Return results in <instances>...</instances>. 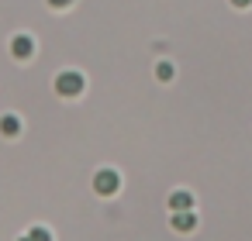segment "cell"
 <instances>
[{"label": "cell", "instance_id": "1", "mask_svg": "<svg viewBox=\"0 0 252 241\" xmlns=\"http://www.w3.org/2000/svg\"><path fill=\"white\" fill-rule=\"evenodd\" d=\"M56 93H63V97H80L83 93V76L80 73H59L56 76Z\"/></svg>", "mask_w": 252, "mask_h": 241}, {"label": "cell", "instance_id": "2", "mask_svg": "<svg viewBox=\"0 0 252 241\" xmlns=\"http://www.w3.org/2000/svg\"><path fill=\"white\" fill-rule=\"evenodd\" d=\"M118 186H121V176H118L114 169H100V172L94 176V189H97L100 196H111V193H118Z\"/></svg>", "mask_w": 252, "mask_h": 241}, {"label": "cell", "instance_id": "3", "mask_svg": "<svg viewBox=\"0 0 252 241\" xmlns=\"http://www.w3.org/2000/svg\"><path fill=\"white\" fill-rule=\"evenodd\" d=\"M11 55H14V59H32V55H35V42H32L28 35H14V42H11Z\"/></svg>", "mask_w": 252, "mask_h": 241}, {"label": "cell", "instance_id": "4", "mask_svg": "<svg viewBox=\"0 0 252 241\" xmlns=\"http://www.w3.org/2000/svg\"><path fill=\"white\" fill-rule=\"evenodd\" d=\"M190 203H193V196H190V193H183V189H176V193L169 196V210H173V214L190 210Z\"/></svg>", "mask_w": 252, "mask_h": 241}, {"label": "cell", "instance_id": "5", "mask_svg": "<svg viewBox=\"0 0 252 241\" xmlns=\"http://www.w3.org/2000/svg\"><path fill=\"white\" fill-rule=\"evenodd\" d=\"M193 224H197V217H193L190 210L173 214V227H176V231H183V234H187V231H193Z\"/></svg>", "mask_w": 252, "mask_h": 241}, {"label": "cell", "instance_id": "6", "mask_svg": "<svg viewBox=\"0 0 252 241\" xmlns=\"http://www.w3.org/2000/svg\"><path fill=\"white\" fill-rule=\"evenodd\" d=\"M21 131V121L14 117V114H4V117H0V134H7V138H14Z\"/></svg>", "mask_w": 252, "mask_h": 241}, {"label": "cell", "instance_id": "7", "mask_svg": "<svg viewBox=\"0 0 252 241\" xmlns=\"http://www.w3.org/2000/svg\"><path fill=\"white\" fill-rule=\"evenodd\" d=\"M156 76H159L162 83H169V80L176 76V69H173V62H159V66H156Z\"/></svg>", "mask_w": 252, "mask_h": 241}, {"label": "cell", "instance_id": "8", "mask_svg": "<svg viewBox=\"0 0 252 241\" xmlns=\"http://www.w3.org/2000/svg\"><path fill=\"white\" fill-rule=\"evenodd\" d=\"M28 238H32V241H52V234H49L45 227H32V231H28Z\"/></svg>", "mask_w": 252, "mask_h": 241}, {"label": "cell", "instance_id": "9", "mask_svg": "<svg viewBox=\"0 0 252 241\" xmlns=\"http://www.w3.org/2000/svg\"><path fill=\"white\" fill-rule=\"evenodd\" d=\"M73 0H49V7H69Z\"/></svg>", "mask_w": 252, "mask_h": 241}, {"label": "cell", "instance_id": "10", "mask_svg": "<svg viewBox=\"0 0 252 241\" xmlns=\"http://www.w3.org/2000/svg\"><path fill=\"white\" fill-rule=\"evenodd\" d=\"M231 4H235V7H249V4H252V0H231Z\"/></svg>", "mask_w": 252, "mask_h": 241}, {"label": "cell", "instance_id": "11", "mask_svg": "<svg viewBox=\"0 0 252 241\" xmlns=\"http://www.w3.org/2000/svg\"><path fill=\"white\" fill-rule=\"evenodd\" d=\"M21 241H32V238H28V234H25V238H21Z\"/></svg>", "mask_w": 252, "mask_h": 241}]
</instances>
